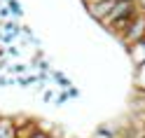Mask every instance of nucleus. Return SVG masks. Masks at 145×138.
I'll return each instance as SVG.
<instances>
[{
	"label": "nucleus",
	"mask_w": 145,
	"mask_h": 138,
	"mask_svg": "<svg viewBox=\"0 0 145 138\" xmlns=\"http://www.w3.org/2000/svg\"><path fill=\"white\" fill-rule=\"evenodd\" d=\"M19 82H21V84H33L35 77H19Z\"/></svg>",
	"instance_id": "423d86ee"
},
{
	"label": "nucleus",
	"mask_w": 145,
	"mask_h": 138,
	"mask_svg": "<svg viewBox=\"0 0 145 138\" xmlns=\"http://www.w3.org/2000/svg\"><path fill=\"white\" fill-rule=\"evenodd\" d=\"M7 54H10V56H19V49H16V47H10V49H7Z\"/></svg>",
	"instance_id": "0eeeda50"
},
{
	"label": "nucleus",
	"mask_w": 145,
	"mask_h": 138,
	"mask_svg": "<svg viewBox=\"0 0 145 138\" xmlns=\"http://www.w3.org/2000/svg\"><path fill=\"white\" fill-rule=\"evenodd\" d=\"M10 70H14L16 75H24V73H26V66H24V63H16V66H14V68H10Z\"/></svg>",
	"instance_id": "20e7f679"
},
{
	"label": "nucleus",
	"mask_w": 145,
	"mask_h": 138,
	"mask_svg": "<svg viewBox=\"0 0 145 138\" xmlns=\"http://www.w3.org/2000/svg\"><path fill=\"white\" fill-rule=\"evenodd\" d=\"M10 12L14 14V16H21L24 12H21V5L16 3V0H10Z\"/></svg>",
	"instance_id": "7ed1b4c3"
},
{
	"label": "nucleus",
	"mask_w": 145,
	"mask_h": 138,
	"mask_svg": "<svg viewBox=\"0 0 145 138\" xmlns=\"http://www.w3.org/2000/svg\"><path fill=\"white\" fill-rule=\"evenodd\" d=\"M143 16H145V12H143Z\"/></svg>",
	"instance_id": "1a4fd4ad"
},
{
	"label": "nucleus",
	"mask_w": 145,
	"mask_h": 138,
	"mask_svg": "<svg viewBox=\"0 0 145 138\" xmlns=\"http://www.w3.org/2000/svg\"><path fill=\"white\" fill-rule=\"evenodd\" d=\"M7 3H10V0H7Z\"/></svg>",
	"instance_id": "9d476101"
},
{
	"label": "nucleus",
	"mask_w": 145,
	"mask_h": 138,
	"mask_svg": "<svg viewBox=\"0 0 145 138\" xmlns=\"http://www.w3.org/2000/svg\"><path fill=\"white\" fill-rule=\"evenodd\" d=\"M115 3L117 0H91V3H89V10H91V14L98 21H103L105 16L110 14V10L115 7Z\"/></svg>",
	"instance_id": "f257e3e1"
},
{
	"label": "nucleus",
	"mask_w": 145,
	"mask_h": 138,
	"mask_svg": "<svg viewBox=\"0 0 145 138\" xmlns=\"http://www.w3.org/2000/svg\"><path fill=\"white\" fill-rule=\"evenodd\" d=\"M136 3H138V5H143V10H145V0H136Z\"/></svg>",
	"instance_id": "6e6552de"
},
{
	"label": "nucleus",
	"mask_w": 145,
	"mask_h": 138,
	"mask_svg": "<svg viewBox=\"0 0 145 138\" xmlns=\"http://www.w3.org/2000/svg\"><path fill=\"white\" fill-rule=\"evenodd\" d=\"M28 138H49V136H47V133H42V131H33Z\"/></svg>",
	"instance_id": "39448f33"
},
{
	"label": "nucleus",
	"mask_w": 145,
	"mask_h": 138,
	"mask_svg": "<svg viewBox=\"0 0 145 138\" xmlns=\"http://www.w3.org/2000/svg\"><path fill=\"white\" fill-rule=\"evenodd\" d=\"M0 138H16V126L12 119L0 117Z\"/></svg>",
	"instance_id": "f03ea898"
}]
</instances>
